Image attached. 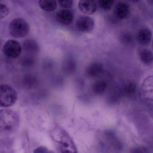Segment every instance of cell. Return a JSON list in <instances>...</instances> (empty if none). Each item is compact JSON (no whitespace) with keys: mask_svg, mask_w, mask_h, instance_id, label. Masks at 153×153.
Returning a JSON list of instances; mask_svg holds the SVG:
<instances>
[{"mask_svg":"<svg viewBox=\"0 0 153 153\" xmlns=\"http://www.w3.org/2000/svg\"><path fill=\"white\" fill-rule=\"evenodd\" d=\"M19 122V116L14 111L7 109L0 110V130L13 132L18 128Z\"/></svg>","mask_w":153,"mask_h":153,"instance_id":"cell-1","label":"cell"},{"mask_svg":"<svg viewBox=\"0 0 153 153\" xmlns=\"http://www.w3.org/2000/svg\"><path fill=\"white\" fill-rule=\"evenodd\" d=\"M30 30L29 24L23 18H15L9 24V32L11 36L15 38L24 37L29 34Z\"/></svg>","mask_w":153,"mask_h":153,"instance_id":"cell-2","label":"cell"},{"mask_svg":"<svg viewBox=\"0 0 153 153\" xmlns=\"http://www.w3.org/2000/svg\"><path fill=\"white\" fill-rule=\"evenodd\" d=\"M17 95L15 90L6 84L0 85V107H7L16 102Z\"/></svg>","mask_w":153,"mask_h":153,"instance_id":"cell-3","label":"cell"},{"mask_svg":"<svg viewBox=\"0 0 153 153\" xmlns=\"http://www.w3.org/2000/svg\"><path fill=\"white\" fill-rule=\"evenodd\" d=\"M95 22L92 18L87 15H81L77 18L76 27L78 31L82 33H90L94 28Z\"/></svg>","mask_w":153,"mask_h":153,"instance_id":"cell-4","label":"cell"},{"mask_svg":"<svg viewBox=\"0 0 153 153\" xmlns=\"http://www.w3.org/2000/svg\"><path fill=\"white\" fill-rule=\"evenodd\" d=\"M22 49L19 42L14 40H9L4 43L3 51L8 57L16 58L21 53Z\"/></svg>","mask_w":153,"mask_h":153,"instance_id":"cell-5","label":"cell"},{"mask_svg":"<svg viewBox=\"0 0 153 153\" xmlns=\"http://www.w3.org/2000/svg\"><path fill=\"white\" fill-rule=\"evenodd\" d=\"M56 18L57 21L61 25L69 26L74 20V12L71 9H62L57 12Z\"/></svg>","mask_w":153,"mask_h":153,"instance_id":"cell-6","label":"cell"},{"mask_svg":"<svg viewBox=\"0 0 153 153\" xmlns=\"http://www.w3.org/2000/svg\"><path fill=\"white\" fill-rule=\"evenodd\" d=\"M142 95L147 101L153 102V75L146 77L142 85Z\"/></svg>","mask_w":153,"mask_h":153,"instance_id":"cell-7","label":"cell"},{"mask_svg":"<svg viewBox=\"0 0 153 153\" xmlns=\"http://www.w3.org/2000/svg\"><path fill=\"white\" fill-rule=\"evenodd\" d=\"M129 5L124 2H119L115 5L114 8V15L120 19H125L128 18L130 14Z\"/></svg>","mask_w":153,"mask_h":153,"instance_id":"cell-8","label":"cell"},{"mask_svg":"<svg viewBox=\"0 0 153 153\" xmlns=\"http://www.w3.org/2000/svg\"><path fill=\"white\" fill-rule=\"evenodd\" d=\"M78 6L79 10L86 15L94 14L97 9L95 0H79Z\"/></svg>","mask_w":153,"mask_h":153,"instance_id":"cell-9","label":"cell"},{"mask_svg":"<svg viewBox=\"0 0 153 153\" xmlns=\"http://www.w3.org/2000/svg\"><path fill=\"white\" fill-rule=\"evenodd\" d=\"M152 39V32L148 28L142 29L138 31L137 39L142 46H147L150 44Z\"/></svg>","mask_w":153,"mask_h":153,"instance_id":"cell-10","label":"cell"},{"mask_svg":"<svg viewBox=\"0 0 153 153\" xmlns=\"http://www.w3.org/2000/svg\"><path fill=\"white\" fill-rule=\"evenodd\" d=\"M56 0H39L40 8L45 11L52 12L57 8Z\"/></svg>","mask_w":153,"mask_h":153,"instance_id":"cell-11","label":"cell"},{"mask_svg":"<svg viewBox=\"0 0 153 153\" xmlns=\"http://www.w3.org/2000/svg\"><path fill=\"white\" fill-rule=\"evenodd\" d=\"M139 57L142 63L146 65H150L153 62V53L148 49H142L139 51Z\"/></svg>","mask_w":153,"mask_h":153,"instance_id":"cell-12","label":"cell"},{"mask_svg":"<svg viewBox=\"0 0 153 153\" xmlns=\"http://www.w3.org/2000/svg\"><path fill=\"white\" fill-rule=\"evenodd\" d=\"M23 47L26 51L29 52H36L39 49L36 41L32 39L26 40L23 42Z\"/></svg>","mask_w":153,"mask_h":153,"instance_id":"cell-13","label":"cell"},{"mask_svg":"<svg viewBox=\"0 0 153 153\" xmlns=\"http://www.w3.org/2000/svg\"><path fill=\"white\" fill-rule=\"evenodd\" d=\"M98 1L100 8L105 11L110 10L115 2V0H98Z\"/></svg>","mask_w":153,"mask_h":153,"instance_id":"cell-14","label":"cell"},{"mask_svg":"<svg viewBox=\"0 0 153 153\" xmlns=\"http://www.w3.org/2000/svg\"><path fill=\"white\" fill-rule=\"evenodd\" d=\"M120 42L126 45H130L134 42L133 36L127 32L122 33L120 37Z\"/></svg>","mask_w":153,"mask_h":153,"instance_id":"cell-15","label":"cell"},{"mask_svg":"<svg viewBox=\"0 0 153 153\" xmlns=\"http://www.w3.org/2000/svg\"><path fill=\"white\" fill-rule=\"evenodd\" d=\"M137 85L135 83L130 82L127 84L125 89V92L127 96H132L136 93Z\"/></svg>","mask_w":153,"mask_h":153,"instance_id":"cell-16","label":"cell"},{"mask_svg":"<svg viewBox=\"0 0 153 153\" xmlns=\"http://www.w3.org/2000/svg\"><path fill=\"white\" fill-rule=\"evenodd\" d=\"M57 4L62 9H71L74 4L73 0H56Z\"/></svg>","mask_w":153,"mask_h":153,"instance_id":"cell-17","label":"cell"},{"mask_svg":"<svg viewBox=\"0 0 153 153\" xmlns=\"http://www.w3.org/2000/svg\"><path fill=\"white\" fill-rule=\"evenodd\" d=\"M8 6L3 4H0V19H4L9 14Z\"/></svg>","mask_w":153,"mask_h":153,"instance_id":"cell-18","label":"cell"},{"mask_svg":"<svg viewBox=\"0 0 153 153\" xmlns=\"http://www.w3.org/2000/svg\"><path fill=\"white\" fill-rule=\"evenodd\" d=\"M130 1L133 2H138L140 0H128Z\"/></svg>","mask_w":153,"mask_h":153,"instance_id":"cell-19","label":"cell"},{"mask_svg":"<svg viewBox=\"0 0 153 153\" xmlns=\"http://www.w3.org/2000/svg\"><path fill=\"white\" fill-rule=\"evenodd\" d=\"M151 4H153V0H148Z\"/></svg>","mask_w":153,"mask_h":153,"instance_id":"cell-20","label":"cell"},{"mask_svg":"<svg viewBox=\"0 0 153 153\" xmlns=\"http://www.w3.org/2000/svg\"><path fill=\"white\" fill-rule=\"evenodd\" d=\"M152 48H153V42H152Z\"/></svg>","mask_w":153,"mask_h":153,"instance_id":"cell-21","label":"cell"}]
</instances>
